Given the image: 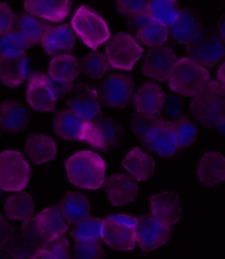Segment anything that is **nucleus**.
Masks as SVG:
<instances>
[{
	"instance_id": "33",
	"label": "nucleus",
	"mask_w": 225,
	"mask_h": 259,
	"mask_svg": "<svg viewBox=\"0 0 225 259\" xmlns=\"http://www.w3.org/2000/svg\"><path fill=\"white\" fill-rule=\"evenodd\" d=\"M137 39L147 47H160L168 40V28L166 24L146 17L137 30Z\"/></svg>"
},
{
	"instance_id": "18",
	"label": "nucleus",
	"mask_w": 225,
	"mask_h": 259,
	"mask_svg": "<svg viewBox=\"0 0 225 259\" xmlns=\"http://www.w3.org/2000/svg\"><path fill=\"white\" fill-rule=\"evenodd\" d=\"M89 120L83 119L71 109L60 110L54 116V133L63 140H86Z\"/></svg>"
},
{
	"instance_id": "4",
	"label": "nucleus",
	"mask_w": 225,
	"mask_h": 259,
	"mask_svg": "<svg viewBox=\"0 0 225 259\" xmlns=\"http://www.w3.org/2000/svg\"><path fill=\"white\" fill-rule=\"evenodd\" d=\"M211 79L210 72L205 66L190 58L176 61L169 75V88L176 93L192 97L198 94Z\"/></svg>"
},
{
	"instance_id": "8",
	"label": "nucleus",
	"mask_w": 225,
	"mask_h": 259,
	"mask_svg": "<svg viewBox=\"0 0 225 259\" xmlns=\"http://www.w3.org/2000/svg\"><path fill=\"white\" fill-rule=\"evenodd\" d=\"M142 53L139 43L125 32L116 33L106 45V57L113 69L131 71Z\"/></svg>"
},
{
	"instance_id": "27",
	"label": "nucleus",
	"mask_w": 225,
	"mask_h": 259,
	"mask_svg": "<svg viewBox=\"0 0 225 259\" xmlns=\"http://www.w3.org/2000/svg\"><path fill=\"white\" fill-rule=\"evenodd\" d=\"M81 65L71 54H59L51 60L49 64L48 75L58 84L72 85L79 76Z\"/></svg>"
},
{
	"instance_id": "3",
	"label": "nucleus",
	"mask_w": 225,
	"mask_h": 259,
	"mask_svg": "<svg viewBox=\"0 0 225 259\" xmlns=\"http://www.w3.org/2000/svg\"><path fill=\"white\" fill-rule=\"evenodd\" d=\"M190 112L198 122L205 126L225 124V86L210 79L204 88L193 96Z\"/></svg>"
},
{
	"instance_id": "34",
	"label": "nucleus",
	"mask_w": 225,
	"mask_h": 259,
	"mask_svg": "<svg viewBox=\"0 0 225 259\" xmlns=\"http://www.w3.org/2000/svg\"><path fill=\"white\" fill-rule=\"evenodd\" d=\"M178 11L171 0H149L146 17L170 26L177 18Z\"/></svg>"
},
{
	"instance_id": "22",
	"label": "nucleus",
	"mask_w": 225,
	"mask_h": 259,
	"mask_svg": "<svg viewBox=\"0 0 225 259\" xmlns=\"http://www.w3.org/2000/svg\"><path fill=\"white\" fill-rule=\"evenodd\" d=\"M34 219L42 235L43 243L63 236L68 230V222L63 217L59 206L43 209Z\"/></svg>"
},
{
	"instance_id": "46",
	"label": "nucleus",
	"mask_w": 225,
	"mask_h": 259,
	"mask_svg": "<svg viewBox=\"0 0 225 259\" xmlns=\"http://www.w3.org/2000/svg\"><path fill=\"white\" fill-rule=\"evenodd\" d=\"M217 78L218 82L225 86V62L220 66V69L217 71Z\"/></svg>"
},
{
	"instance_id": "12",
	"label": "nucleus",
	"mask_w": 225,
	"mask_h": 259,
	"mask_svg": "<svg viewBox=\"0 0 225 259\" xmlns=\"http://www.w3.org/2000/svg\"><path fill=\"white\" fill-rule=\"evenodd\" d=\"M186 54L203 66H214L224 58L225 47L221 36L211 32L201 34L196 41L186 45Z\"/></svg>"
},
{
	"instance_id": "13",
	"label": "nucleus",
	"mask_w": 225,
	"mask_h": 259,
	"mask_svg": "<svg viewBox=\"0 0 225 259\" xmlns=\"http://www.w3.org/2000/svg\"><path fill=\"white\" fill-rule=\"evenodd\" d=\"M134 78L127 74H111L101 88L102 103L107 107L127 106L134 92Z\"/></svg>"
},
{
	"instance_id": "11",
	"label": "nucleus",
	"mask_w": 225,
	"mask_h": 259,
	"mask_svg": "<svg viewBox=\"0 0 225 259\" xmlns=\"http://www.w3.org/2000/svg\"><path fill=\"white\" fill-rule=\"evenodd\" d=\"M172 228L161 223L154 215H142L137 218L135 225L136 243L142 251L156 250L168 243Z\"/></svg>"
},
{
	"instance_id": "29",
	"label": "nucleus",
	"mask_w": 225,
	"mask_h": 259,
	"mask_svg": "<svg viewBox=\"0 0 225 259\" xmlns=\"http://www.w3.org/2000/svg\"><path fill=\"white\" fill-rule=\"evenodd\" d=\"M14 27L16 31L20 33L28 42L29 47L42 43L50 29L52 28L50 24L36 19L34 16L26 14H18L16 16Z\"/></svg>"
},
{
	"instance_id": "28",
	"label": "nucleus",
	"mask_w": 225,
	"mask_h": 259,
	"mask_svg": "<svg viewBox=\"0 0 225 259\" xmlns=\"http://www.w3.org/2000/svg\"><path fill=\"white\" fill-rule=\"evenodd\" d=\"M123 166L137 181H146L154 175L155 160L147 151L134 148L125 157Z\"/></svg>"
},
{
	"instance_id": "25",
	"label": "nucleus",
	"mask_w": 225,
	"mask_h": 259,
	"mask_svg": "<svg viewBox=\"0 0 225 259\" xmlns=\"http://www.w3.org/2000/svg\"><path fill=\"white\" fill-rule=\"evenodd\" d=\"M24 152L35 164L50 162L56 157L58 146L52 137L48 135L32 134L24 144Z\"/></svg>"
},
{
	"instance_id": "37",
	"label": "nucleus",
	"mask_w": 225,
	"mask_h": 259,
	"mask_svg": "<svg viewBox=\"0 0 225 259\" xmlns=\"http://www.w3.org/2000/svg\"><path fill=\"white\" fill-rule=\"evenodd\" d=\"M113 69L109 64L106 54L101 52H94L87 54L81 62V70L87 77L92 79H99L108 71Z\"/></svg>"
},
{
	"instance_id": "23",
	"label": "nucleus",
	"mask_w": 225,
	"mask_h": 259,
	"mask_svg": "<svg viewBox=\"0 0 225 259\" xmlns=\"http://www.w3.org/2000/svg\"><path fill=\"white\" fill-rule=\"evenodd\" d=\"M166 102V93L159 85L145 83L137 90L134 105L137 113L145 115L159 114Z\"/></svg>"
},
{
	"instance_id": "45",
	"label": "nucleus",
	"mask_w": 225,
	"mask_h": 259,
	"mask_svg": "<svg viewBox=\"0 0 225 259\" xmlns=\"http://www.w3.org/2000/svg\"><path fill=\"white\" fill-rule=\"evenodd\" d=\"M217 30H218V33H220L221 39L225 42V16L222 18L220 21H218Z\"/></svg>"
},
{
	"instance_id": "7",
	"label": "nucleus",
	"mask_w": 225,
	"mask_h": 259,
	"mask_svg": "<svg viewBox=\"0 0 225 259\" xmlns=\"http://www.w3.org/2000/svg\"><path fill=\"white\" fill-rule=\"evenodd\" d=\"M31 175L27 160L16 150H5L0 153V189L17 192L26 189Z\"/></svg>"
},
{
	"instance_id": "35",
	"label": "nucleus",
	"mask_w": 225,
	"mask_h": 259,
	"mask_svg": "<svg viewBox=\"0 0 225 259\" xmlns=\"http://www.w3.org/2000/svg\"><path fill=\"white\" fill-rule=\"evenodd\" d=\"M103 220L98 218H86L75 224L71 233L74 242H87V240H101Z\"/></svg>"
},
{
	"instance_id": "30",
	"label": "nucleus",
	"mask_w": 225,
	"mask_h": 259,
	"mask_svg": "<svg viewBox=\"0 0 225 259\" xmlns=\"http://www.w3.org/2000/svg\"><path fill=\"white\" fill-rule=\"evenodd\" d=\"M75 46V38L68 24L52 27L42 41V48L48 55H58L72 51Z\"/></svg>"
},
{
	"instance_id": "19",
	"label": "nucleus",
	"mask_w": 225,
	"mask_h": 259,
	"mask_svg": "<svg viewBox=\"0 0 225 259\" xmlns=\"http://www.w3.org/2000/svg\"><path fill=\"white\" fill-rule=\"evenodd\" d=\"M29 73L28 58L24 52L0 55V79L8 88L24 83Z\"/></svg>"
},
{
	"instance_id": "17",
	"label": "nucleus",
	"mask_w": 225,
	"mask_h": 259,
	"mask_svg": "<svg viewBox=\"0 0 225 259\" xmlns=\"http://www.w3.org/2000/svg\"><path fill=\"white\" fill-rule=\"evenodd\" d=\"M152 215L169 227H173L182 217L180 197L173 192H159L149 199Z\"/></svg>"
},
{
	"instance_id": "36",
	"label": "nucleus",
	"mask_w": 225,
	"mask_h": 259,
	"mask_svg": "<svg viewBox=\"0 0 225 259\" xmlns=\"http://www.w3.org/2000/svg\"><path fill=\"white\" fill-rule=\"evenodd\" d=\"M68 257H70V244H68V240L63 236L56 237L50 240V242L41 244L31 254V258L42 259H58Z\"/></svg>"
},
{
	"instance_id": "31",
	"label": "nucleus",
	"mask_w": 225,
	"mask_h": 259,
	"mask_svg": "<svg viewBox=\"0 0 225 259\" xmlns=\"http://www.w3.org/2000/svg\"><path fill=\"white\" fill-rule=\"evenodd\" d=\"M60 209L70 224H78L90 217L91 205L85 194L71 191L60 203Z\"/></svg>"
},
{
	"instance_id": "16",
	"label": "nucleus",
	"mask_w": 225,
	"mask_h": 259,
	"mask_svg": "<svg viewBox=\"0 0 225 259\" xmlns=\"http://www.w3.org/2000/svg\"><path fill=\"white\" fill-rule=\"evenodd\" d=\"M104 190L113 206L129 204L136 200L139 191L133 179L124 174H115L105 179Z\"/></svg>"
},
{
	"instance_id": "14",
	"label": "nucleus",
	"mask_w": 225,
	"mask_h": 259,
	"mask_svg": "<svg viewBox=\"0 0 225 259\" xmlns=\"http://www.w3.org/2000/svg\"><path fill=\"white\" fill-rule=\"evenodd\" d=\"M177 57L171 49L166 47H155L146 54L142 63L145 76L157 82L168 81Z\"/></svg>"
},
{
	"instance_id": "32",
	"label": "nucleus",
	"mask_w": 225,
	"mask_h": 259,
	"mask_svg": "<svg viewBox=\"0 0 225 259\" xmlns=\"http://www.w3.org/2000/svg\"><path fill=\"white\" fill-rule=\"evenodd\" d=\"M5 212L12 221H26L32 218L34 212L33 199L29 193L17 191L5 201Z\"/></svg>"
},
{
	"instance_id": "20",
	"label": "nucleus",
	"mask_w": 225,
	"mask_h": 259,
	"mask_svg": "<svg viewBox=\"0 0 225 259\" xmlns=\"http://www.w3.org/2000/svg\"><path fill=\"white\" fill-rule=\"evenodd\" d=\"M28 14L51 22L63 21L72 8V0H24Z\"/></svg>"
},
{
	"instance_id": "15",
	"label": "nucleus",
	"mask_w": 225,
	"mask_h": 259,
	"mask_svg": "<svg viewBox=\"0 0 225 259\" xmlns=\"http://www.w3.org/2000/svg\"><path fill=\"white\" fill-rule=\"evenodd\" d=\"M67 107L85 120H92L101 114L102 105L97 92L89 85H78L67 100Z\"/></svg>"
},
{
	"instance_id": "24",
	"label": "nucleus",
	"mask_w": 225,
	"mask_h": 259,
	"mask_svg": "<svg viewBox=\"0 0 225 259\" xmlns=\"http://www.w3.org/2000/svg\"><path fill=\"white\" fill-rule=\"evenodd\" d=\"M199 181L206 187H214L225 181V157L218 152H206L198 165Z\"/></svg>"
},
{
	"instance_id": "6",
	"label": "nucleus",
	"mask_w": 225,
	"mask_h": 259,
	"mask_svg": "<svg viewBox=\"0 0 225 259\" xmlns=\"http://www.w3.org/2000/svg\"><path fill=\"white\" fill-rule=\"evenodd\" d=\"M136 222L137 218L131 215H109L103 220L102 239L114 250H133L136 245Z\"/></svg>"
},
{
	"instance_id": "42",
	"label": "nucleus",
	"mask_w": 225,
	"mask_h": 259,
	"mask_svg": "<svg viewBox=\"0 0 225 259\" xmlns=\"http://www.w3.org/2000/svg\"><path fill=\"white\" fill-rule=\"evenodd\" d=\"M21 237L23 244L28 246L29 248H33V250L43 244V238L39 228H38L34 218H30L24 221L21 227Z\"/></svg>"
},
{
	"instance_id": "5",
	"label": "nucleus",
	"mask_w": 225,
	"mask_h": 259,
	"mask_svg": "<svg viewBox=\"0 0 225 259\" xmlns=\"http://www.w3.org/2000/svg\"><path fill=\"white\" fill-rule=\"evenodd\" d=\"M72 28L85 45L96 50L110 38L107 23L87 6H81L72 18Z\"/></svg>"
},
{
	"instance_id": "41",
	"label": "nucleus",
	"mask_w": 225,
	"mask_h": 259,
	"mask_svg": "<svg viewBox=\"0 0 225 259\" xmlns=\"http://www.w3.org/2000/svg\"><path fill=\"white\" fill-rule=\"evenodd\" d=\"M74 255L79 259H95L105 256V250L99 244V240L75 242Z\"/></svg>"
},
{
	"instance_id": "1",
	"label": "nucleus",
	"mask_w": 225,
	"mask_h": 259,
	"mask_svg": "<svg viewBox=\"0 0 225 259\" xmlns=\"http://www.w3.org/2000/svg\"><path fill=\"white\" fill-rule=\"evenodd\" d=\"M131 131L142 145L160 157H172L179 149L172 124L158 114H135Z\"/></svg>"
},
{
	"instance_id": "9",
	"label": "nucleus",
	"mask_w": 225,
	"mask_h": 259,
	"mask_svg": "<svg viewBox=\"0 0 225 259\" xmlns=\"http://www.w3.org/2000/svg\"><path fill=\"white\" fill-rule=\"evenodd\" d=\"M59 85L45 74H32L27 89L28 104L38 112H53L60 96Z\"/></svg>"
},
{
	"instance_id": "47",
	"label": "nucleus",
	"mask_w": 225,
	"mask_h": 259,
	"mask_svg": "<svg viewBox=\"0 0 225 259\" xmlns=\"http://www.w3.org/2000/svg\"><path fill=\"white\" fill-rule=\"evenodd\" d=\"M0 197H2V189H0Z\"/></svg>"
},
{
	"instance_id": "10",
	"label": "nucleus",
	"mask_w": 225,
	"mask_h": 259,
	"mask_svg": "<svg viewBox=\"0 0 225 259\" xmlns=\"http://www.w3.org/2000/svg\"><path fill=\"white\" fill-rule=\"evenodd\" d=\"M123 131L116 120L99 114L89 121L85 143L98 150L108 151L121 143Z\"/></svg>"
},
{
	"instance_id": "21",
	"label": "nucleus",
	"mask_w": 225,
	"mask_h": 259,
	"mask_svg": "<svg viewBox=\"0 0 225 259\" xmlns=\"http://www.w3.org/2000/svg\"><path fill=\"white\" fill-rule=\"evenodd\" d=\"M169 31L177 42L189 45L202 34V26L192 11L182 9L178 11L177 18L169 26Z\"/></svg>"
},
{
	"instance_id": "40",
	"label": "nucleus",
	"mask_w": 225,
	"mask_h": 259,
	"mask_svg": "<svg viewBox=\"0 0 225 259\" xmlns=\"http://www.w3.org/2000/svg\"><path fill=\"white\" fill-rule=\"evenodd\" d=\"M149 0H116L118 14L129 18L146 17Z\"/></svg>"
},
{
	"instance_id": "43",
	"label": "nucleus",
	"mask_w": 225,
	"mask_h": 259,
	"mask_svg": "<svg viewBox=\"0 0 225 259\" xmlns=\"http://www.w3.org/2000/svg\"><path fill=\"white\" fill-rule=\"evenodd\" d=\"M16 16L9 5L0 3V35L14 28Z\"/></svg>"
},
{
	"instance_id": "44",
	"label": "nucleus",
	"mask_w": 225,
	"mask_h": 259,
	"mask_svg": "<svg viewBox=\"0 0 225 259\" xmlns=\"http://www.w3.org/2000/svg\"><path fill=\"white\" fill-rule=\"evenodd\" d=\"M12 235H14V227L0 214V246L10 242Z\"/></svg>"
},
{
	"instance_id": "2",
	"label": "nucleus",
	"mask_w": 225,
	"mask_h": 259,
	"mask_svg": "<svg viewBox=\"0 0 225 259\" xmlns=\"http://www.w3.org/2000/svg\"><path fill=\"white\" fill-rule=\"evenodd\" d=\"M65 172L74 187L98 190L105 181L106 163L95 152L79 151L66 160Z\"/></svg>"
},
{
	"instance_id": "26",
	"label": "nucleus",
	"mask_w": 225,
	"mask_h": 259,
	"mask_svg": "<svg viewBox=\"0 0 225 259\" xmlns=\"http://www.w3.org/2000/svg\"><path fill=\"white\" fill-rule=\"evenodd\" d=\"M28 125L29 113L22 104L10 100L0 104V127L6 133H19Z\"/></svg>"
},
{
	"instance_id": "39",
	"label": "nucleus",
	"mask_w": 225,
	"mask_h": 259,
	"mask_svg": "<svg viewBox=\"0 0 225 259\" xmlns=\"http://www.w3.org/2000/svg\"><path fill=\"white\" fill-rule=\"evenodd\" d=\"M28 48H30L28 42L16 30L11 29L0 35V54L22 53Z\"/></svg>"
},
{
	"instance_id": "38",
	"label": "nucleus",
	"mask_w": 225,
	"mask_h": 259,
	"mask_svg": "<svg viewBox=\"0 0 225 259\" xmlns=\"http://www.w3.org/2000/svg\"><path fill=\"white\" fill-rule=\"evenodd\" d=\"M171 124L179 148L188 147L195 143L198 129L190 119H188L186 117H179Z\"/></svg>"
},
{
	"instance_id": "48",
	"label": "nucleus",
	"mask_w": 225,
	"mask_h": 259,
	"mask_svg": "<svg viewBox=\"0 0 225 259\" xmlns=\"http://www.w3.org/2000/svg\"><path fill=\"white\" fill-rule=\"evenodd\" d=\"M171 2H176V0H171Z\"/></svg>"
}]
</instances>
